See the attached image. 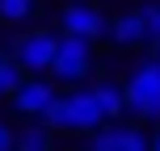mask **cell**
I'll return each mask as SVG.
<instances>
[{"label": "cell", "instance_id": "obj_1", "mask_svg": "<svg viewBox=\"0 0 160 151\" xmlns=\"http://www.w3.org/2000/svg\"><path fill=\"white\" fill-rule=\"evenodd\" d=\"M47 126L51 130H80V134H97L105 126V113L97 105L93 88L88 92H68L47 109Z\"/></svg>", "mask_w": 160, "mask_h": 151}, {"label": "cell", "instance_id": "obj_2", "mask_svg": "<svg viewBox=\"0 0 160 151\" xmlns=\"http://www.w3.org/2000/svg\"><path fill=\"white\" fill-rule=\"evenodd\" d=\"M127 109L143 122H160V59L139 63L127 80Z\"/></svg>", "mask_w": 160, "mask_h": 151}, {"label": "cell", "instance_id": "obj_3", "mask_svg": "<svg viewBox=\"0 0 160 151\" xmlns=\"http://www.w3.org/2000/svg\"><path fill=\"white\" fill-rule=\"evenodd\" d=\"M55 55H59V38L51 30H30L13 42V59L21 63V72L30 76H42L55 67Z\"/></svg>", "mask_w": 160, "mask_h": 151}, {"label": "cell", "instance_id": "obj_4", "mask_svg": "<svg viewBox=\"0 0 160 151\" xmlns=\"http://www.w3.org/2000/svg\"><path fill=\"white\" fill-rule=\"evenodd\" d=\"M88 72H93V42H84V38H59V55H55L51 76L63 80V84H80Z\"/></svg>", "mask_w": 160, "mask_h": 151}, {"label": "cell", "instance_id": "obj_5", "mask_svg": "<svg viewBox=\"0 0 160 151\" xmlns=\"http://www.w3.org/2000/svg\"><path fill=\"white\" fill-rule=\"evenodd\" d=\"M59 25H63V38H84V42L110 34V21H105L93 4H80V0H76V4H68L63 13H59Z\"/></svg>", "mask_w": 160, "mask_h": 151}, {"label": "cell", "instance_id": "obj_6", "mask_svg": "<svg viewBox=\"0 0 160 151\" xmlns=\"http://www.w3.org/2000/svg\"><path fill=\"white\" fill-rule=\"evenodd\" d=\"M59 101V92L47 84L42 76H25V84L13 92V109L25 113V118H47V109Z\"/></svg>", "mask_w": 160, "mask_h": 151}, {"label": "cell", "instance_id": "obj_7", "mask_svg": "<svg viewBox=\"0 0 160 151\" xmlns=\"http://www.w3.org/2000/svg\"><path fill=\"white\" fill-rule=\"evenodd\" d=\"M93 151H152V143L135 126H101L93 134Z\"/></svg>", "mask_w": 160, "mask_h": 151}, {"label": "cell", "instance_id": "obj_8", "mask_svg": "<svg viewBox=\"0 0 160 151\" xmlns=\"http://www.w3.org/2000/svg\"><path fill=\"white\" fill-rule=\"evenodd\" d=\"M110 38L118 42V46H139V42H148V21H143V8L114 17V21H110Z\"/></svg>", "mask_w": 160, "mask_h": 151}, {"label": "cell", "instance_id": "obj_9", "mask_svg": "<svg viewBox=\"0 0 160 151\" xmlns=\"http://www.w3.org/2000/svg\"><path fill=\"white\" fill-rule=\"evenodd\" d=\"M93 97H97V105H101L105 122H118V118H122V109H127V92H122L118 84H110V80H101V84L93 88Z\"/></svg>", "mask_w": 160, "mask_h": 151}, {"label": "cell", "instance_id": "obj_10", "mask_svg": "<svg viewBox=\"0 0 160 151\" xmlns=\"http://www.w3.org/2000/svg\"><path fill=\"white\" fill-rule=\"evenodd\" d=\"M55 139H51V126H25L17 134V151H51Z\"/></svg>", "mask_w": 160, "mask_h": 151}, {"label": "cell", "instance_id": "obj_11", "mask_svg": "<svg viewBox=\"0 0 160 151\" xmlns=\"http://www.w3.org/2000/svg\"><path fill=\"white\" fill-rule=\"evenodd\" d=\"M21 84H25L21 63H17V59H8V55H0V97H13Z\"/></svg>", "mask_w": 160, "mask_h": 151}, {"label": "cell", "instance_id": "obj_12", "mask_svg": "<svg viewBox=\"0 0 160 151\" xmlns=\"http://www.w3.org/2000/svg\"><path fill=\"white\" fill-rule=\"evenodd\" d=\"M34 8H38V0H0V21L17 25L25 17H34Z\"/></svg>", "mask_w": 160, "mask_h": 151}, {"label": "cell", "instance_id": "obj_13", "mask_svg": "<svg viewBox=\"0 0 160 151\" xmlns=\"http://www.w3.org/2000/svg\"><path fill=\"white\" fill-rule=\"evenodd\" d=\"M143 21H148V42H160V4H143Z\"/></svg>", "mask_w": 160, "mask_h": 151}, {"label": "cell", "instance_id": "obj_14", "mask_svg": "<svg viewBox=\"0 0 160 151\" xmlns=\"http://www.w3.org/2000/svg\"><path fill=\"white\" fill-rule=\"evenodd\" d=\"M0 151H17V134L4 126V122H0Z\"/></svg>", "mask_w": 160, "mask_h": 151}, {"label": "cell", "instance_id": "obj_15", "mask_svg": "<svg viewBox=\"0 0 160 151\" xmlns=\"http://www.w3.org/2000/svg\"><path fill=\"white\" fill-rule=\"evenodd\" d=\"M152 151H160V139H152Z\"/></svg>", "mask_w": 160, "mask_h": 151}, {"label": "cell", "instance_id": "obj_16", "mask_svg": "<svg viewBox=\"0 0 160 151\" xmlns=\"http://www.w3.org/2000/svg\"><path fill=\"white\" fill-rule=\"evenodd\" d=\"M156 59H160V42H156Z\"/></svg>", "mask_w": 160, "mask_h": 151}, {"label": "cell", "instance_id": "obj_17", "mask_svg": "<svg viewBox=\"0 0 160 151\" xmlns=\"http://www.w3.org/2000/svg\"><path fill=\"white\" fill-rule=\"evenodd\" d=\"M156 139H160V130H156Z\"/></svg>", "mask_w": 160, "mask_h": 151}, {"label": "cell", "instance_id": "obj_18", "mask_svg": "<svg viewBox=\"0 0 160 151\" xmlns=\"http://www.w3.org/2000/svg\"><path fill=\"white\" fill-rule=\"evenodd\" d=\"M84 151H93V147H84Z\"/></svg>", "mask_w": 160, "mask_h": 151}]
</instances>
